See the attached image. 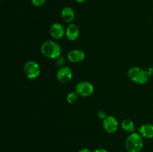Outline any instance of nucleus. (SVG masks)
I'll use <instances>...</instances> for the list:
<instances>
[{
	"label": "nucleus",
	"mask_w": 153,
	"mask_h": 152,
	"mask_svg": "<svg viewBox=\"0 0 153 152\" xmlns=\"http://www.w3.org/2000/svg\"><path fill=\"white\" fill-rule=\"evenodd\" d=\"M40 50H41L42 54L46 58H49V59L58 58L62 52L61 46L58 43L52 41V40L44 42L42 44Z\"/></svg>",
	"instance_id": "1"
},
{
	"label": "nucleus",
	"mask_w": 153,
	"mask_h": 152,
	"mask_svg": "<svg viewBox=\"0 0 153 152\" xmlns=\"http://www.w3.org/2000/svg\"><path fill=\"white\" fill-rule=\"evenodd\" d=\"M125 145L128 152H140L143 147V137L139 133H131L126 139Z\"/></svg>",
	"instance_id": "2"
},
{
	"label": "nucleus",
	"mask_w": 153,
	"mask_h": 152,
	"mask_svg": "<svg viewBox=\"0 0 153 152\" xmlns=\"http://www.w3.org/2000/svg\"><path fill=\"white\" fill-rule=\"evenodd\" d=\"M128 76L130 80L137 84H145L149 78V75L147 70L140 67H131L128 71Z\"/></svg>",
	"instance_id": "3"
},
{
	"label": "nucleus",
	"mask_w": 153,
	"mask_h": 152,
	"mask_svg": "<svg viewBox=\"0 0 153 152\" xmlns=\"http://www.w3.org/2000/svg\"><path fill=\"white\" fill-rule=\"evenodd\" d=\"M23 72L28 79L33 80L37 78L40 74V67L35 61H28L24 65Z\"/></svg>",
	"instance_id": "4"
},
{
	"label": "nucleus",
	"mask_w": 153,
	"mask_h": 152,
	"mask_svg": "<svg viewBox=\"0 0 153 152\" xmlns=\"http://www.w3.org/2000/svg\"><path fill=\"white\" fill-rule=\"evenodd\" d=\"M94 92V86L91 82L80 81L76 86V92L79 96H91Z\"/></svg>",
	"instance_id": "5"
},
{
	"label": "nucleus",
	"mask_w": 153,
	"mask_h": 152,
	"mask_svg": "<svg viewBox=\"0 0 153 152\" xmlns=\"http://www.w3.org/2000/svg\"><path fill=\"white\" fill-rule=\"evenodd\" d=\"M103 128L108 134H114L116 132L119 127V123L113 116H107L102 120Z\"/></svg>",
	"instance_id": "6"
},
{
	"label": "nucleus",
	"mask_w": 153,
	"mask_h": 152,
	"mask_svg": "<svg viewBox=\"0 0 153 152\" xmlns=\"http://www.w3.org/2000/svg\"><path fill=\"white\" fill-rule=\"evenodd\" d=\"M57 79L59 82L62 83H67L70 81L73 77V71L68 66L61 67L57 72L56 75Z\"/></svg>",
	"instance_id": "7"
},
{
	"label": "nucleus",
	"mask_w": 153,
	"mask_h": 152,
	"mask_svg": "<svg viewBox=\"0 0 153 152\" xmlns=\"http://www.w3.org/2000/svg\"><path fill=\"white\" fill-rule=\"evenodd\" d=\"M49 32H50L52 38H54L55 40H60L65 35L66 30L64 29V26L61 23L56 22V23L52 24L50 30H49Z\"/></svg>",
	"instance_id": "8"
},
{
	"label": "nucleus",
	"mask_w": 153,
	"mask_h": 152,
	"mask_svg": "<svg viewBox=\"0 0 153 152\" xmlns=\"http://www.w3.org/2000/svg\"><path fill=\"white\" fill-rule=\"evenodd\" d=\"M79 34H80L79 28L76 24L70 23L66 28L65 36L67 40L70 41H75L77 40L79 37Z\"/></svg>",
	"instance_id": "9"
},
{
	"label": "nucleus",
	"mask_w": 153,
	"mask_h": 152,
	"mask_svg": "<svg viewBox=\"0 0 153 152\" xmlns=\"http://www.w3.org/2000/svg\"><path fill=\"white\" fill-rule=\"evenodd\" d=\"M85 54L81 49H73L67 54V58L72 63H80L85 60Z\"/></svg>",
	"instance_id": "10"
},
{
	"label": "nucleus",
	"mask_w": 153,
	"mask_h": 152,
	"mask_svg": "<svg viewBox=\"0 0 153 152\" xmlns=\"http://www.w3.org/2000/svg\"><path fill=\"white\" fill-rule=\"evenodd\" d=\"M138 133L143 138H153V125L152 124H145L138 128Z\"/></svg>",
	"instance_id": "11"
},
{
	"label": "nucleus",
	"mask_w": 153,
	"mask_h": 152,
	"mask_svg": "<svg viewBox=\"0 0 153 152\" xmlns=\"http://www.w3.org/2000/svg\"><path fill=\"white\" fill-rule=\"evenodd\" d=\"M61 16L64 22L67 23H72L75 18V12L72 7H65L61 10Z\"/></svg>",
	"instance_id": "12"
},
{
	"label": "nucleus",
	"mask_w": 153,
	"mask_h": 152,
	"mask_svg": "<svg viewBox=\"0 0 153 152\" xmlns=\"http://www.w3.org/2000/svg\"><path fill=\"white\" fill-rule=\"evenodd\" d=\"M121 128L123 131L128 133H133L134 131V124L131 119H126L121 122Z\"/></svg>",
	"instance_id": "13"
},
{
	"label": "nucleus",
	"mask_w": 153,
	"mask_h": 152,
	"mask_svg": "<svg viewBox=\"0 0 153 152\" xmlns=\"http://www.w3.org/2000/svg\"><path fill=\"white\" fill-rule=\"evenodd\" d=\"M78 96L79 95H77L76 92H72L68 93V95L66 97V101L69 103V104H73V103L76 102L78 99Z\"/></svg>",
	"instance_id": "14"
},
{
	"label": "nucleus",
	"mask_w": 153,
	"mask_h": 152,
	"mask_svg": "<svg viewBox=\"0 0 153 152\" xmlns=\"http://www.w3.org/2000/svg\"><path fill=\"white\" fill-rule=\"evenodd\" d=\"M46 0H31V4L35 7H40L46 3Z\"/></svg>",
	"instance_id": "15"
},
{
	"label": "nucleus",
	"mask_w": 153,
	"mask_h": 152,
	"mask_svg": "<svg viewBox=\"0 0 153 152\" xmlns=\"http://www.w3.org/2000/svg\"><path fill=\"white\" fill-rule=\"evenodd\" d=\"M97 116H98L99 119H102V120L106 117V116H106L105 113L104 111H102V110H100V111H99L98 113H97Z\"/></svg>",
	"instance_id": "16"
},
{
	"label": "nucleus",
	"mask_w": 153,
	"mask_h": 152,
	"mask_svg": "<svg viewBox=\"0 0 153 152\" xmlns=\"http://www.w3.org/2000/svg\"><path fill=\"white\" fill-rule=\"evenodd\" d=\"M94 152H108V151L105 148H97L96 149Z\"/></svg>",
	"instance_id": "17"
},
{
	"label": "nucleus",
	"mask_w": 153,
	"mask_h": 152,
	"mask_svg": "<svg viewBox=\"0 0 153 152\" xmlns=\"http://www.w3.org/2000/svg\"><path fill=\"white\" fill-rule=\"evenodd\" d=\"M147 72H148V73H149V76L152 75H153V67H150V68L148 69Z\"/></svg>",
	"instance_id": "18"
},
{
	"label": "nucleus",
	"mask_w": 153,
	"mask_h": 152,
	"mask_svg": "<svg viewBox=\"0 0 153 152\" xmlns=\"http://www.w3.org/2000/svg\"><path fill=\"white\" fill-rule=\"evenodd\" d=\"M79 152H92V151H91L90 149L85 148H82L81 150H79Z\"/></svg>",
	"instance_id": "19"
},
{
	"label": "nucleus",
	"mask_w": 153,
	"mask_h": 152,
	"mask_svg": "<svg viewBox=\"0 0 153 152\" xmlns=\"http://www.w3.org/2000/svg\"><path fill=\"white\" fill-rule=\"evenodd\" d=\"M76 2H78V3H84L85 2V1H86V0H76Z\"/></svg>",
	"instance_id": "20"
}]
</instances>
